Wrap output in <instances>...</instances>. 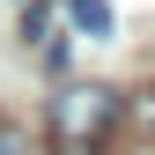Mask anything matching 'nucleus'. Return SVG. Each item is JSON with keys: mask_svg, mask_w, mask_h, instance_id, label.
<instances>
[{"mask_svg": "<svg viewBox=\"0 0 155 155\" xmlns=\"http://www.w3.org/2000/svg\"><path fill=\"white\" fill-rule=\"evenodd\" d=\"M148 111H155V104H148Z\"/></svg>", "mask_w": 155, "mask_h": 155, "instance_id": "obj_4", "label": "nucleus"}, {"mask_svg": "<svg viewBox=\"0 0 155 155\" xmlns=\"http://www.w3.org/2000/svg\"><path fill=\"white\" fill-rule=\"evenodd\" d=\"M74 30L81 37H111V0H74Z\"/></svg>", "mask_w": 155, "mask_h": 155, "instance_id": "obj_2", "label": "nucleus"}, {"mask_svg": "<svg viewBox=\"0 0 155 155\" xmlns=\"http://www.w3.org/2000/svg\"><path fill=\"white\" fill-rule=\"evenodd\" d=\"M45 133H52V155H104V140L118 133V89H104V81L59 89Z\"/></svg>", "mask_w": 155, "mask_h": 155, "instance_id": "obj_1", "label": "nucleus"}, {"mask_svg": "<svg viewBox=\"0 0 155 155\" xmlns=\"http://www.w3.org/2000/svg\"><path fill=\"white\" fill-rule=\"evenodd\" d=\"M0 155H30V140H22V133H15L8 118H0Z\"/></svg>", "mask_w": 155, "mask_h": 155, "instance_id": "obj_3", "label": "nucleus"}]
</instances>
